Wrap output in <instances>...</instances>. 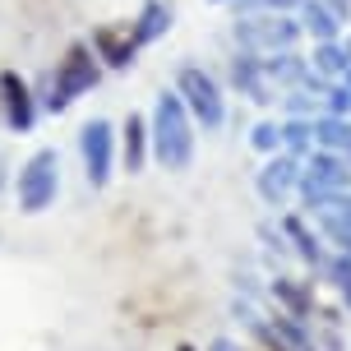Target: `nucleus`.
<instances>
[{
  "instance_id": "obj_1",
  "label": "nucleus",
  "mask_w": 351,
  "mask_h": 351,
  "mask_svg": "<svg viewBox=\"0 0 351 351\" xmlns=\"http://www.w3.org/2000/svg\"><path fill=\"white\" fill-rule=\"evenodd\" d=\"M153 158L167 167V171H185L194 158V121L185 102L176 97V93H158V102H153Z\"/></svg>"
},
{
  "instance_id": "obj_2",
  "label": "nucleus",
  "mask_w": 351,
  "mask_h": 351,
  "mask_svg": "<svg viewBox=\"0 0 351 351\" xmlns=\"http://www.w3.org/2000/svg\"><path fill=\"white\" fill-rule=\"evenodd\" d=\"M236 42L250 56H287L300 42V23L287 14H241L236 19Z\"/></svg>"
},
{
  "instance_id": "obj_3",
  "label": "nucleus",
  "mask_w": 351,
  "mask_h": 351,
  "mask_svg": "<svg viewBox=\"0 0 351 351\" xmlns=\"http://www.w3.org/2000/svg\"><path fill=\"white\" fill-rule=\"evenodd\" d=\"M176 97L185 102L190 111V121H199L204 130H217V125L227 121V102H222V88L213 74H204L199 65H185V70L176 74Z\"/></svg>"
},
{
  "instance_id": "obj_4",
  "label": "nucleus",
  "mask_w": 351,
  "mask_h": 351,
  "mask_svg": "<svg viewBox=\"0 0 351 351\" xmlns=\"http://www.w3.org/2000/svg\"><path fill=\"white\" fill-rule=\"evenodd\" d=\"M56 190H60V153L56 148H37L33 158L19 171V208L23 213H42L51 208Z\"/></svg>"
},
{
  "instance_id": "obj_5",
  "label": "nucleus",
  "mask_w": 351,
  "mask_h": 351,
  "mask_svg": "<svg viewBox=\"0 0 351 351\" xmlns=\"http://www.w3.org/2000/svg\"><path fill=\"white\" fill-rule=\"evenodd\" d=\"M93 84H97V56L88 51V47H70L65 60H60V70H56L47 106H51V111H65V106H70L79 93H88Z\"/></svg>"
},
{
  "instance_id": "obj_6",
  "label": "nucleus",
  "mask_w": 351,
  "mask_h": 351,
  "mask_svg": "<svg viewBox=\"0 0 351 351\" xmlns=\"http://www.w3.org/2000/svg\"><path fill=\"white\" fill-rule=\"evenodd\" d=\"M347 185H351V167L337 153H315V158L300 167V194H305V204L347 194Z\"/></svg>"
},
{
  "instance_id": "obj_7",
  "label": "nucleus",
  "mask_w": 351,
  "mask_h": 351,
  "mask_svg": "<svg viewBox=\"0 0 351 351\" xmlns=\"http://www.w3.org/2000/svg\"><path fill=\"white\" fill-rule=\"evenodd\" d=\"M111 125L106 121H88L84 134H79V148H84V171H88V185L102 190L111 180Z\"/></svg>"
},
{
  "instance_id": "obj_8",
  "label": "nucleus",
  "mask_w": 351,
  "mask_h": 351,
  "mask_svg": "<svg viewBox=\"0 0 351 351\" xmlns=\"http://www.w3.org/2000/svg\"><path fill=\"white\" fill-rule=\"evenodd\" d=\"M254 185H259L263 204L282 208V204H287V194H291V190H300V162L291 158V153H278V158H268Z\"/></svg>"
},
{
  "instance_id": "obj_9",
  "label": "nucleus",
  "mask_w": 351,
  "mask_h": 351,
  "mask_svg": "<svg viewBox=\"0 0 351 351\" xmlns=\"http://www.w3.org/2000/svg\"><path fill=\"white\" fill-rule=\"evenodd\" d=\"M231 79H236V88L245 93L250 102H278L282 97V88H278V79L268 74V65H263V56H245V60H236L231 65Z\"/></svg>"
},
{
  "instance_id": "obj_10",
  "label": "nucleus",
  "mask_w": 351,
  "mask_h": 351,
  "mask_svg": "<svg viewBox=\"0 0 351 351\" xmlns=\"http://www.w3.org/2000/svg\"><path fill=\"white\" fill-rule=\"evenodd\" d=\"M310 213H315V222H319V227L328 231V241H333V245L351 259V194H333V199H319V204H310Z\"/></svg>"
},
{
  "instance_id": "obj_11",
  "label": "nucleus",
  "mask_w": 351,
  "mask_h": 351,
  "mask_svg": "<svg viewBox=\"0 0 351 351\" xmlns=\"http://www.w3.org/2000/svg\"><path fill=\"white\" fill-rule=\"evenodd\" d=\"M93 47H97V56H102L106 65H130L139 37H134V28H97L93 33Z\"/></svg>"
},
{
  "instance_id": "obj_12",
  "label": "nucleus",
  "mask_w": 351,
  "mask_h": 351,
  "mask_svg": "<svg viewBox=\"0 0 351 351\" xmlns=\"http://www.w3.org/2000/svg\"><path fill=\"white\" fill-rule=\"evenodd\" d=\"M0 93H5V111H10V125H14L19 134L33 125V97H28V84L19 79V74H0Z\"/></svg>"
},
{
  "instance_id": "obj_13",
  "label": "nucleus",
  "mask_w": 351,
  "mask_h": 351,
  "mask_svg": "<svg viewBox=\"0 0 351 351\" xmlns=\"http://www.w3.org/2000/svg\"><path fill=\"white\" fill-rule=\"evenodd\" d=\"M337 28H342V23H337V19L328 14V10H324L319 0H305V5H300V33H310L319 47L337 42Z\"/></svg>"
},
{
  "instance_id": "obj_14",
  "label": "nucleus",
  "mask_w": 351,
  "mask_h": 351,
  "mask_svg": "<svg viewBox=\"0 0 351 351\" xmlns=\"http://www.w3.org/2000/svg\"><path fill=\"white\" fill-rule=\"evenodd\" d=\"M143 158H148V130H143V116L130 111V121H125V171L130 176L143 171Z\"/></svg>"
},
{
  "instance_id": "obj_15",
  "label": "nucleus",
  "mask_w": 351,
  "mask_h": 351,
  "mask_svg": "<svg viewBox=\"0 0 351 351\" xmlns=\"http://www.w3.org/2000/svg\"><path fill=\"white\" fill-rule=\"evenodd\" d=\"M310 70H315V79H319V84L347 79V51H342L337 42H328V47H319V51L310 56Z\"/></svg>"
},
{
  "instance_id": "obj_16",
  "label": "nucleus",
  "mask_w": 351,
  "mask_h": 351,
  "mask_svg": "<svg viewBox=\"0 0 351 351\" xmlns=\"http://www.w3.org/2000/svg\"><path fill=\"white\" fill-rule=\"evenodd\" d=\"M167 28H171V10L153 0V5L143 10V19H139V28H134V37H139V42H153V37H162Z\"/></svg>"
},
{
  "instance_id": "obj_17",
  "label": "nucleus",
  "mask_w": 351,
  "mask_h": 351,
  "mask_svg": "<svg viewBox=\"0 0 351 351\" xmlns=\"http://www.w3.org/2000/svg\"><path fill=\"white\" fill-rule=\"evenodd\" d=\"M273 296H282V305L291 310V319H305V315H310V296H305L291 278H278V282H273Z\"/></svg>"
},
{
  "instance_id": "obj_18",
  "label": "nucleus",
  "mask_w": 351,
  "mask_h": 351,
  "mask_svg": "<svg viewBox=\"0 0 351 351\" xmlns=\"http://www.w3.org/2000/svg\"><path fill=\"white\" fill-rule=\"evenodd\" d=\"M287 236L296 241V250H300V259H305V263H315V268L324 263V250H319V241L310 236V231L300 227V217H287Z\"/></svg>"
},
{
  "instance_id": "obj_19",
  "label": "nucleus",
  "mask_w": 351,
  "mask_h": 351,
  "mask_svg": "<svg viewBox=\"0 0 351 351\" xmlns=\"http://www.w3.org/2000/svg\"><path fill=\"white\" fill-rule=\"evenodd\" d=\"M254 148L278 153V148H282V125H259V130H254Z\"/></svg>"
},
{
  "instance_id": "obj_20",
  "label": "nucleus",
  "mask_w": 351,
  "mask_h": 351,
  "mask_svg": "<svg viewBox=\"0 0 351 351\" xmlns=\"http://www.w3.org/2000/svg\"><path fill=\"white\" fill-rule=\"evenodd\" d=\"M296 5H305V0H254L245 14H287V10H296Z\"/></svg>"
},
{
  "instance_id": "obj_21",
  "label": "nucleus",
  "mask_w": 351,
  "mask_h": 351,
  "mask_svg": "<svg viewBox=\"0 0 351 351\" xmlns=\"http://www.w3.org/2000/svg\"><path fill=\"white\" fill-rule=\"evenodd\" d=\"M328 273H333L337 291H342V296L351 300V259H347V254H342V259H333V263H328Z\"/></svg>"
},
{
  "instance_id": "obj_22",
  "label": "nucleus",
  "mask_w": 351,
  "mask_h": 351,
  "mask_svg": "<svg viewBox=\"0 0 351 351\" xmlns=\"http://www.w3.org/2000/svg\"><path fill=\"white\" fill-rule=\"evenodd\" d=\"M319 5H324V10H328V14H333L337 23H342V19L351 14V0H319Z\"/></svg>"
},
{
  "instance_id": "obj_23",
  "label": "nucleus",
  "mask_w": 351,
  "mask_h": 351,
  "mask_svg": "<svg viewBox=\"0 0 351 351\" xmlns=\"http://www.w3.org/2000/svg\"><path fill=\"white\" fill-rule=\"evenodd\" d=\"M213 5H236V10L245 14V10H250V5H254V0H213Z\"/></svg>"
},
{
  "instance_id": "obj_24",
  "label": "nucleus",
  "mask_w": 351,
  "mask_h": 351,
  "mask_svg": "<svg viewBox=\"0 0 351 351\" xmlns=\"http://www.w3.org/2000/svg\"><path fill=\"white\" fill-rule=\"evenodd\" d=\"M213 351H236V347H231L227 337H222V342H213Z\"/></svg>"
},
{
  "instance_id": "obj_25",
  "label": "nucleus",
  "mask_w": 351,
  "mask_h": 351,
  "mask_svg": "<svg viewBox=\"0 0 351 351\" xmlns=\"http://www.w3.org/2000/svg\"><path fill=\"white\" fill-rule=\"evenodd\" d=\"M176 351H194V347H176Z\"/></svg>"
}]
</instances>
